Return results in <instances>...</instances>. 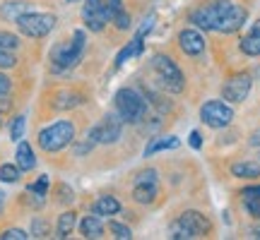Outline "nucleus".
I'll list each match as a JSON object with an SVG mask.
<instances>
[{"instance_id": "obj_1", "label": "nucleus", "mask_w": 260, "mask_h": 240, "mask_svg": "<svg viewBox=\"0 0 260 240\" xmlns=\"http://www.w3.org/2000/svg\"><path fill=\"white\" fill-rule=\"evenodd\" d=\"M248 12L229 0H210L190 12V22L205 31H219V34H234L246 24Z\"/></svg>"}, {"instance_id": "obj_2", "label": "nucleus", "mask_w": 260, "mask_h": 240, "mask_svg": "<svg viewBox=\"0 0 260 240\" xmlns=\"http://www.w3.org/2000/svg\"><path fill=\"white\" fill-rule=\"evenodd\" d=\"M84 44H87V36L84 31H75L73 41H63V44H56L53 51H51V63H53V70L60 72V70H70L80 63V58L84 53Z\"/></svg>"}, {"instance_id": "obj_3", "label": "nucleus", "mask_w": 260, "mask_h": 240, "mask_svg": "<svg viewBox=\"0 0 260 240\" xmlns=\"http://www.w3.org/2000/svg\"><path fill=\"white\" fill-rule=\"evenodd\" d=\"M39 147L48 151V154H56L60 149H65L68 144H73L75 139V125L70 120H58L53 125H48L39 132Z\"/></svg>"}, {"instance_id": "obj_4", "label": "nucleus", "mask_w": 260, "mask_h": 240, "mask_svg": "<svg viewBox=\"0 0 260 240\" xmlns=\"http://www.w3.org/2000/svg\"><path fill=\"white\" fill-rule=\"evenodd\" d=\"M210 231H212V226L207 221V216H203L200 212H183L171 223V238L176 240L205 238Z\"/></svg>"}, {"instance_id": "obj_5", "label": "nucleus", "mask_w": 260, "mask_h": 240, "mask_svg": "<svg viewBox=\"0 0 260 240\" xmlns=\"http://www.w3.org/2000/svg\"><path fill=\"white\" fill-rule=\"evenodd\" d=\"M113 101H116V113L121 115L123 123H140V120L145 118V113H147L145 96H140V94L135 92V89H130V87L118 89Z\"/></svg>"}, {"instance_id": "obj_6", "label": "nucleus", "mask_w": 260, "mask_h": 240, "mask_svg": "<svg viewBox=\"0 0 260 240\" xmlns=\"http://www.w3.org/2000/svg\"><path fill=\"white\" fill-rule=\"evenodd\" d=\"M56 27V15L51 12H27L17 19V29L29 38H44Z\"/></svg>"}, {"instance_id": "obj_7", "label": "nucleus", "mask_w": 260, "mask_h": 240, "mask_svg": "<svg viewBox=\"0 0 260 240\" xmlns=\"http://www.w3.org/2000/svg\"><path fill=\"white\" fill-rule=\"evenodd\" d=\"M152 70L157 72L159 82H161V87H164L167 92H181V89H183V74H181L176 63L169 56H161V53H159V56L152 58Z\"/></svg>"}, {"instance_id": "obj_8", "label": "nucleus", "mask_w": 260, "mask_h": 240, "mask_svg": "<svg viewBox=\"0 0 260 240\" xmlns=\"http://www.w3.org/2000/svg\"><path fill=\"white\" fill-rule=\"evenodd\" d=\"M200 120H203L207 128L222 130V128H226V125H232L234 111H232V106H226L224 101L212 99V101H207L203 108H200Z\"/></svg>"}, {"instance_id": "obj_9", "label": "nucleus", "mask_w": 260, "mask_h": 240, "mask_svg": "<svg viewBox=\"0 0 260 240\" xmlns=\"http://www.w3.org/2000/svg\"><path fill=\"white\" fill-rule=\"evenodd\" d=\"M251 87H253L251 74H246V72L234 74V77H229V79L224 82V87H222L224 101H232V103L246 101V96L251 94Z\"/></svg>"}, {"instance_id": "obj_10", "label": "nucleus", "mask_w": 260, "mask_h": 240, "mask_svg": "<svg viewBox=\"0 0 260 240\" xmlns=\"http://www.w3.org/2000/svg\"><path fill=\"white\" fill-rule=\"evenodd\" d=\"M82 19L89 31H102V29L111 22V19H109V12H106V3H104V0H84Z\"/></svg>"}, {"instance_id": "obj_11", "label": "nucleus", "mask_w": 260, "mask_h": 240, "mask_svg": "<svg viewBox=\"0 0 260 240\" xmlns=\"http://www.w3.org/2000/svg\"><path fill=\"white\" fill-rule=\"evenodd\" d=\"M121 130H123V120L118 113H109L106 118L99 123V142L102 144H113L121 139Z\"/></svg>"}, {"instance_id": "obj_12", "label": "nucleus", "mask_w": 260, "mask_h": 240, "mask_svg": "<svg viewBox=\"0 0 260 240\" xmlns=\"http://www.w3.org/2000/svg\"><path fill=\"white\" fill-rule=\"evenodd\" d=\"M178 46H181V51H183L186 56H200L205 51V38L200 36V31H195V29H183V31L178 34Z\"/></svg>"}, {"instance_id": "obj_13", "label": "nucleus", "mask_w": 260, "mask_h": 240, "mask_svg": "<svg viewBox=\"0 0 260 240\" xmlns=\"http://www.w3.org/2000/svg\"><path fill=\"white\" fill-rule=\"evenodd\" d=\"M106 3V12H109V19H111L113 24L118 29H130V15L125 12L123 8V0H104Z\"/></svg>"}, {"instance_id": "obj_14", "label": "nucleus", "mask_w": 260, "mask_h": 240, "mask_svg": "<svg viewBox=\"0 0 260 240\" xmlns=\"http://www.w3.org/2000/svg\"><path fill=\"white\" fill-rule=\"evenodd\" d=\"M27 12H31V5L24 3V0H8V3L0 5V17L5 19V22H17Z\"/></svg>"}, {"instance_id": "obj_15", "label": "nucleus", "mask_w": 260, "mask_h": 240, "mask_svg": "<svg viewBox=\"0 0 260 240\" xmlns=\"http://www.w3.org/2000/svg\"><path fill=\"white\" fill-rule=\"evenodd\" d=\"M159 197V187L157 183H135L133 190V199L138 204H152Z\"/></svg>"}, {"instance_id": "obj_16", "label": "nucleus", "mask_w": 260, "mask_h": 240, "mask_svg": "<svg viewBox=\"0 0 260 240\" xmlns=\"http://www.w3.org/2000/svg\"><path fill=\"white\" fill-rule=\"evenodd\" d=\"M15 158H17L19 171H24V173L37 166V156H34V149H31V144H29V142H19Z\"/></svg>"}, {"instance_id": "obj_17", "label": "nucleus", "mask_w": 260, "mask_h": 240, "mask_svg": "<svg viewBox=\"0 0 260 240\" xmlns=\"http://www.w3.org/2000/svg\"><path fill=\"white\" fill-rule=\"evenodd\" d=\"M121 212V202L111 197V194H106V197H99L96 202H94V214H102V216H113V214Z\"/></svg>"}, {"instance_id": "obj_18", "label": "nucleus", "mask_w": 260, "mask_h": 240, "mask_svg": "<svg viewBox=\"0 0 260 240\" xmlns=\"http://www.w3.org/2000/svg\"><path fill=\"white\" fill-rule=\"evenodd\" d=\"M241 53H246V56H260V29L253 27L251 34H246V36L241 38Z\"/></svg>"}, {"instance_id": "obj_19", "label": "nucleus", "mask_w": 260, "mask_h": 240, "mask_svg": "<svg viewBox=\"0 0 260 240\" xmlns=\"http://www.w3.org/2000/svg\"><path fill=\"white\" fill-rule=\"evenodd\" d=\"M80 233L84 238H102L104 235V223L96 216H84L80 223Z\"/></svg>"}, {"instance_id": "obj_20", "label": "nucleus", "mask_w": 260, "mask_h": 240, "mask_svg": "<svg viewBox=\"0 0 260 240\" xmlns=\"http://www.w3.org/2000/svg\"><path fill=\"white\" fill-rule=\"evenodd\" d=\"M232 173L236 178H260V164L258 161H239L232 166Z\"/></svg>"}, {"instance_id": "obj_21", "label": "nucleus", "mask_w": 260, "mask_h": 240, "mask_svg": "<svg viewBox=\"0 0 260 240\" xmlns=\"http://www.w3.org/2000/svg\"><path fill=\"white\" fill-rule=\"evenodd\" d=\"M178 147H181V139L174 137V135L171 137H159L145 149V156H152L154 151H161V149H178Z\"/></svg>"}, {"instance_id": "obj_22", "label": "nucleus", "mask_w": 260, "mask_h": 240, "mask_svg": "<svg viewBox=\"0 0 260 240\" xmlns=\"http://www.w3.org/2000/svg\"><path fill=\"white\" fill-rule=\"evenodd\" d=\"M75 228V214L73 212H65L58 216V228H56V235L58 238H68Z\"/></svg>"}, {"instance_id": "obj_23", "label": "nucleus", "mask_w": 260, "mask_h": 240, "mask_svg": "<svg viewBox=\"0 0 260 240\" xmlns=\"http://www.w3.org/2000/svg\"><path fill=\"white\" fill-rule=\"evenodd\" d=\"M19 173H22V171H19L17 164H3V166H0V180H3V183H17Z\"/></svg>"}, {"instance_id": "obj_24", "label": "nucleus", "mask_w": 260, "mask_h": 240, "mask_svg": "<svg viewBox=\"0 0 260 240\" xmlns=\"http://www.w3.org/2000/svg\"><path fill=\"white\" fill-rule=\"evenodd\" d=\"M82 103V96H77V94H58V101H56V108H75V106H80Z\"/></svg>"}, {"instance_id": "obj_25", "label": "nucleus", "mask_w": 260, "mask_h": 240, "mask_svg": "<svg viewBox=\"0 0 260 240\" xmlns=\"http://www.w3.org/2000/svg\"><path fill=\"white\" fill-rule=\"evenodd\" d=\"M24 128H27V118H24V115H17V118L12 120V125H10V139H12V142H19L22 135H24Z\"/></svg>"}, {"instance_id": "obj_26", "label": "nucleus", "mask_w": 260, "mask_h": 240, "mask_svg": "<svg viewBox=\"0 0 260 240\" xmlns=\"http://www.w3.org/2000/svg\"><path fill=\"white\" fill-rule=\"evenodd\" d=\"M0 48H3V51H17L19 36L10 34V31H0Z\"/></svg>"}, {"instance_id": "obj_27", "label": "nucleus", "mask_w": 260, "mask_h": 240, "mask_svg": "<svg viewBox=\"0 0 260 240\" xmlns=\"http://www.w3.org/2000/svg\"><path fill=\"white\" fill-rule=\"evenodd\" d=\"M48 185H51V178H48V176H39L37 183H31V185L27 187V192H34V194H41V197H46Z\"/></svg>"}, {"instance_id": "obj_28", "label": "nucleus", "mask_w": 260, "mask_h": 240, "mask_svg": "<svg viewBox=\"0 0 260 240\" xmlns=\"http://www.w3.org/2000/svg\"><path fill=\"white\" fill-rule=\"evenodd\" d=\"M51 226H48L46 219H34L31 221V238H46Z\"/></svg>"}, {"instance_id": "obj_29", "label": "nucleus", "mask_w": 260, "mask_h": 240, "mask_svg": "<svg viewBox=\"0 0 260 240\" xmlns=\"http://www.w3.org/2000/svg\"><path fill=\"white\" fill-rule=\"evenodd\" d=\"M109 231L113 233V238H118V240H130V238H133V231H130L128 226L118 223V221H111V223H109Z\"/></svg>"}, {"instance_id": "obj_30", "label": "nucleus", "mask_w": 260, "mask_h": 240, "mask_svg": "<svg viewBox=\"0 0 260 240\" xmlns=\"http://www.w3.org/2000/svg\"><path fill=\"white\" fill-rule=\"evenodd\" d=\"M0 238L3 240H27V238H31V235L24 233L22 228H8V231L0 233Z\"/></svg>"}, {"instance_id": "obj_31", "label": "nucleus", "mask_w": 260, "mask_h": 240, "mask_svg": "<svg viewBox=\"0 0 260 240\" xmlns=\"http://www.w3.org/2000/svg\"><path fill=\"white\" fill-rule=\"evenodd\" d=\"M246 212L251 214L253 219H260V197H251V199H243Z\"/></svg>"}, {"instance_id": "obj_32", "label": "nucleus", "mask_w": 260, "mask_h": 240, "mask_svg": "<svg viewBox=\"0 0 260 240\" xmlns=\"http://www.w3.org/2000/svg\"><path fill=\"white\" fill-rule=\"evenodd\" d=\"M15 65H17V58L12 56V51L0 48V70H8V67H15Z\"/></svg>"}, {"instance_id": "obj_33", "label": "nucleus", "mask_w": 260, "mask_h": 240, "mask_svg": "<svg viewBox=\"0 0 260 240\" xmlns=\"http://www.w3.org/2000/svg\"><path fill=\"white\" fill-rule=\"evenodd\" d=\"M159 173L154 171V168H147V171H142V173H138V178H135V183H157Z\"/></svg>"}, {"instance_id": "obj_34", "label": "nucleus", "mask_w": 260, "mask_h": 240, "mask_svg": "<svg viewBox=\"0 0 260 240\" xmlns=\"http://www.w3.org/2000/svg\"><path fill=\"white\" fill-rule=\"evenodd\" d=\"M58 199L60 202H73V190L68 185H58Z\"/></svg>"}, {"instance_id": "obj_35", "label": "nucleus", "mask_w": 260, "mask_h": 240, "mask_svg": "<svg viewBox=\"0 0 260 240\" xmlns=\"http://www.w3.org/2000/svg\"><path fill=\"white\" fill-rule=\"evenodd\" d=\"M251 197H260V185H251L241 190V199H251Z\"/></svg>"}, {"instance_id": "obj_36", "label": "nucleus", "mask_w": 260, "mask_h": 240, "mask_svg": "<svg viewBox=\"0 0 260 240\" xmlns=\"http://www.w3.org/2000/svg\"><path fill=\"white\" fill-rule=\"evenodd\" d=\"M92 149H94V142L84 139V142H80V144L75 147V154H77V156H84V154H87V151H92Z\"/></svg>"}, {"instance_id": "obj_37", "label": "nucleus", "mask_w": 260, "mask_h": 240, "mask_svg": "<svg viewBox=\"0 0 260 240\" xmlns=\"http://www.w3.org/2000/svg\"><path fill=\"white\" fill-rule=\"evenodd\" d=\"M188 144H190L193 149H200V147H203V137H200V132H198V130H193V132H190V137H188Z\"/></svg>"}, {"instance_id": "obj_38", "label": "nucleus", "mask_w": 260, "mask_h": 240, "mask_svg": "<svg viewBox=\"0 0 260 240\" xmlns=\"http://www.w3.org/2000/svg\"><path fill=\"white\" fill-rule=\"evenodd\" d=\"M10 89H12V82H10V77H5V74L0 72V94H10Z\"/></svg>"}, {"instance_id": "obj_39", "label": "nucleus", "mask_w": 260, "mask_h": 240, "mask_svg": "<svg viewBox=\"0 0 260 240\" xmlns=\"http://www.w3.org/2000/svg\"><path fill=\"white\" fill-rule=\"evenodd\" d=\"M10 108H12V101L5 99V94H0V113H8Z\"/></svg>"}, {"instance_id": "obj_40", "label": "nucleus", "mask_w": 260, "mask_h": 240, "mask_svg": "<svg viewBox=\"0 0 260 240\" xmlns=\"http://www.w3.org/2000/svg\"><path fill=\"white\" fill-rule=\"evenodd\" d=\"M248 144H251V147H260V128L251 135V139H248Z\"/></svg>"}, {"instance_id": "obj_41", "label": "nucleus", "mask_w": 260, "mask_h": 240, "mask_svg": "<svg viewBox=\"0 0 260 240\" xmlns=\"http://www.w3.org/2000/svg\"><path fill=\"white\" fill-rule=\"evenodd\" d=\"M251 238H258V240H260V231H253V235H251Z\"/></svg>"}, {"instance_id": "obj_42", "label": "nucleus", "mask_w": 260, "mask_h": 240, "mask_svg": "<svg viewBox=\"0 0 260 240\" xmlns=\"http://www.w3.org/2000/svg\"><path fill=\"white\" fill-rule=\"evenodd\" d=\"M253 27H258V29H260V19H258V22H255V24H253Z\"/></svg>"}, {"instance_id": "obj_43", "label": "nucleus", "mask_w": 260, "mask_h": 240, "mask_svg": "<svg viewBox=\"0 0 260 240\" xmlns=\"http://www.w3.org/2000/svg\"><path fill=\"white\" fill-rule=\"evenodd\" d=\"M68 3H77V0H68Z\"/></svg>"}]
</instances>
